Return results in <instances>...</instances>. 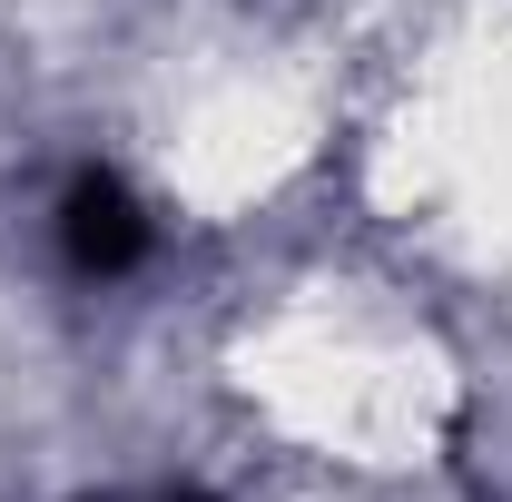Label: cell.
<instances>
[{"label":"cell","mask_w":512,"mask_h":502,"mask_svg":"<svg viewBox=\"0 0 512 502\" xmlns=\"http://www.w3.org/2000/svg\"><path fill=\"white\" fill-rule=\"evenodd\" d=\"M247 10H276V0H247Z\"/></svg>","instance_id":"3957f363"},{"label":"cell","mask_w":512,"mask_h":502,"mask_svg":"<svg viewBox=\"0 0 512 502\" xmlns=\"http://www.w3.org/2000/svg\"><path fill=\"white\" fill-rule=\"evenodd\" d=\"M109 502H197V493H109Z\"/></svg>","instance_id":"7a4b0ae2"},{"label":"cell","mask_w":512,"mask_h":502,"mask_svg":"<svg viewBox=\"0 0 512 502\" xmlns=\"http://www.w3.org/2000/svg\"><path fill=\"white\" fill-rule=\"evenodd\" d=\"M60 256L79 276H128L148 256V207L109 178V168H79L60 188Z\"/></svg>","instance_id":"6da1fadb"}]
</instances>
